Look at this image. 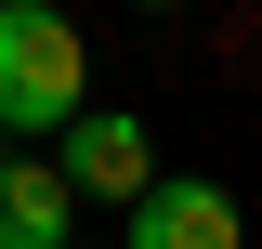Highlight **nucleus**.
I'll return each mask as SVG.
<instances>
[{
    "label": "nucleus",
    "instance_id": "nucleus-1",
    "mask_svg": "<svg viewBox=\"0 0 262 249\" xmlns=\"http://www.w3.org/2000/svg\"><path fill=\"white\" fill-rule=\"evenodd\" d=\"M79 118H92V53H79V27L39 13V0H0V131H27V157H39Z\"/></svg>",
    "mask_w": 262,
    "mask_h": 249
},
{
    "label": "nucleus",
    "instance_id": "nucleus-2",
    "mask_svg": "<svg viewBox=\"0 0 262 249\" xmlns=\"http://www.w3.org/2000/svg\"><path fill=\"white\" fill-rule=\"evenodd\" d=\"M53 157H66V184H79V210H144V197L170 184V171H158V144H144V118H131V105H92V118L66 131Z\"/></svg>",
    "mask_w": 262,
    "mask_h": 249
},
{
    "label": "nucleus",
    "instance_id": "nucleus-3",
    "mask_svg": "<svg viewBox=\"0 0 262 249\" xmlns=\"http://www.w3.org/2000/svg\"><path fill=\"white\" fill-rule=\"evenodd\" d=\"M131 249H249V210H236L223 184H196V171H170L144 210H131Z\"/></svg>",
    "mask_w": 262,
    "mask_h": 249
},
{
    "label": "nucleus",
    "instance_id": "nucleus-4",
    "mask_svg": "<svg viewBox=\"0 0 262 249\" xmlns=\"http://www.w3.org/2000/svg\"><path fill=\"white\" fill-rule=\"evenodd\" d=\"M0 249H79V184H66V157H13V171H0Z\"/></svg>",
    "mask_w": 262,
    "mask_h": 249
}]
</instances>
